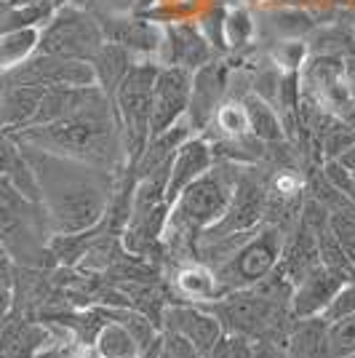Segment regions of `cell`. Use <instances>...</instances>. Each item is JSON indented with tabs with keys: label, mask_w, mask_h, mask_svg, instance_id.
Instances as JSON below:
<instances>
[{
	"label": "cell",
	"mask_w": 355,
	"mask_h": 358,
	"mask_svg": "<svg viewBox=\"0 0 355 358\" xmlns=\"http://www.w3.org/2000/svg\"><path fill=\"white\" fill-rule=\"evenodd\" d=\"M38 38H41L38 27H24V30L0 35V73H8L30 59L38 51Z\"/></svg>",
	"instance_id": "20"
},
{
	"label": "cell",
	"mask_w": 355,
	"mask_h": 358,
	"mask_svg": "<svg viewBox=\"0 0 355 358\" xmlns=\"http://www.w3.org/2000/svg\"><path fill=\"white\" fill-rule=\"evenodd\" d=\"M334 161H337L340 166H345L350 174H355V142L347 150H342V152L337 155V158H334Z\"/></svg>",
	"instance_id": "35"
},
{
	"label": "cell",
	"mask_w": 355,
	"mask_h": 358,
	"mask_svg": "<svg viewBox=\"0 0 355 358\" xmlns=\"http://www.w3.org/2000/svg\"><path fill=\"white\" fill-rule=\"evenodd\" d=\"M102 32L107 43H118L129 51H155L163 45V32L142 19L126 16H102Z\"/></svg>",
	"instance_id": "15"
},
{
	"label": "cell",
	"mask_w": 355,
	"mask_h": 358,
	"mask_svg": "<svg viewBox=\"0 0 355 358\" xmlns=\"http://www.w3.org/2000/svg\"><path fill=\"white\" fill-rule=\"evenodd\" d=\"M353 131H355V120H353Z\"/></svg>",
	"instance_id": "40"
},
{
	"label": "cell",
	"mask_w": 355,
	"mask_h": 358,
	"mask_svg": "<svg viewBox=\"0 0 355 358\" xmlns=\"http://www.w3.org/2000/svg\"><path fill=\"white\" fill-rule=\"evenodd\" d=\"M227 94V64L208 62L201 70L193 73V91H190V105H187V126L190 131H203L214 118L217 107L222 105Z\"/></svg>",
	"instance_id": "12"
},
{
	"label": "cell",
	"mask_w": 355,
	"mask_h": 358,
	"mask_svg": "<svg viewBox=\"0 0 355 358\" xmlns=\"http://www.w3.org/2000/svg\"><path fill=\"white\" fill-rule=\"evenodd\" d=\"M355 313V275L350 281H345L342 289L334 294V299L328 302V308L324 310V318L331 324V321H337V318H345V315Z\"/></svg>",
	"instance_id": "28"
},
{
	"label": "cell",
	"mask_w": 355,
	"mask_h": 358,
	"mask_svg": "<svg viewBox=\"0 0 355 358\" xmlns=\"http://www.w3.org/2000/svg\"><path fill=\"white\" fill-rule=\"evenodd\" d=\"M35 358H102L99 356V350L94 348L91 343H80L78 337H67V340H51V343L41 348Z\"/></svg>",
	"instance_id": "27"
},
{
	"label": "cell",
	"mask_w": 355,
	"mask_h": 358,
	"mask_svg": "<svg viewBox=\"0 0 355 358\" xmlns=\"http://www.w3.org/2000/svg\"><path fill=\"white\" fill-rule=\"evenodd\" d=\"M152 0H136V11H142V8H147Z\"/></svg>",
	"instance_id": "37"
},
{
	"label": "cell",
	"mask_w": 355,
	"mask_h": 358,
	"mask_svg": "<svg viewBox=\"0 0 355 358\" xmlns=\"http://www.w3.org/2000/svg\"><path fill=\"white\" fill-rule=\"evenodd\" d=\"M161 348L168 358H203L190 340H184L182 334L168 331V329H161Z\"/></svg>",
	"instance_id": "31"
},
{
	"label": "cell",
	"mask_w": 355,
	"mask_h": 358,
	"mask_svg": "<svg viewBox=\"0 0 355 358\" xmlns=\"http://www.w3.org/2000/svg\"><path fill=\"white\" fill-rule=\"evenodd\" d=\"M214 166V150L211 142L203 136H187L179 150L174 152L171 161V174H168V187H166V203L171 206L177 201V195L201 174H206Z\"/></svg>",
	"instance_id": "14"
},
{
	"label": "cell",
	"mask_w": 355,
	"mask_h": 358,
	"mask_svg": "<svg viewBox=\"0 0 355 358\" xmlns=\"http://www.w3.org/2000/svg\"><path fill=\"white\" fill-rule=\"evenodd\" d=\"M190 91H193V73L168 64L158 67L155 86H152V113H150V139L168 131L179 120L187 115L190 105Z\"/></svg>",
	"instance_id": "9"
},
{
	"label": "cell",
	"mask_w": 355,
	"mask_h": 358,
	"mask_svg": "<svg viewBox=\"0 0 355 358\" xmlns=\"http://www.w3.org/2000/svg\"><path fill=\"white\" fill-rule=\"evenodd\" d=\"M286 243V233L278 222H267L252 233L236 236V243L224 252V257L211 265V273L219 286V297L227 292L249 289L262 281L267 273L278 268Z\"/></svg>",
	"instance_id": "5"
},
{
	"label": "cell",
	"mask_w": 355,
	"mask_h": 358,
	"mask_svg": "<svg viewBox=\"0 0 355 358\" xmlns=\"http://www.w3.org/2000/svg\"><path fill=\"white\" fill-rule=\"evenodd\" d=\"M328 224H331L337 241L342 243L347 259L355 265V203L353 201H350L347 206H340V209L328 211Z\"/></svg>",
	"instance_id": "25"
},
{
	"label": "cell",
	"mask_w": 355,
	"mask_h": 358,
	"mask_svg": "<svg viewBox=\"0 0 355 358\" xmlns=\"http://www.w3.org/2000/svg\"><path fill=\"white\" fill-rule=\"evenodd\" d=\"M161 321V329L177 331L184 340H190L203 358L211 356L214 345L224 337V329L217 321V315L211 313L206 305H198V302H168V305H163Z\"/></svg>",
	"instance_id": "10"
},
{
	"label": "cell",
	"mask_w": 355,
	"mask_h": 358,
	"mask_svg": "<svg viewBox=\"0 0 355 358\" xmlns=\"http://www.w3.org/2000/svg\"><path fill=\"white\" fill-rule=\"evenodd\" d=\"M91 64H94L99 89L113 99L115 89L120 86V80L131 70V51L118 43H104L99 48V54L91 59Z\"/></svg>",
	"instance_id": "18"
},
{
	"label": "cell",
	"mask_w": 355,
	"mask_h": 358,
	"mask_svg": "<svg viewBox=\"0 0 355 358\" xmlns=\"http://www.w3.org/2000/svg\"><path fill=\"white\" fill-rule=\"evenodd\" d=\"M177 286L179 292L190 302H211V299L219 297V286H217V278L211 268H201V265H187L177 273Z\"/></svg>",
	"instance_id": "22"
},
{
	"label": "cell",
	"mask_w": 355,
	"mask_h": 358,
	"mask_svg": "<svg viewBox=\"0 0 355 358\" xmlns=\"http://www.w3.org/2000/svg\"><path fill=\"white\" fill-rule=\"evenodd\" d=\"M166 41L171 48V64H179L190 73L201 70L211 59V45L195 24H171L166 30Z\"/></svg>",
	"instance_id": "16"
},
{
	"label": "cell",
	"mask_w": 355,
	"mask_h": 358,
	"mask_svg": "<svg viewBox=\"0 0 355 358\" xmlns=\"http://www.w3.org/2000/svg\"><path fill=\"white\" fill-rule=\"evenodd\" d=\"M252 35V19L243 11H233L224 14V43L230 45H243Z\"/></svg>",
	"instance_id": "30"
},
{
	"label": "cell",
	"mask_w": 355,
	"mask_h": 358,
	"mask_svg": "<svg viewBox=\"0 0 355 358\" xmlns=\"http://www.w3.org/2000/svg\"><path fill=\"white\" fill-rule=\"evenodd\" d=\"M0 134H6V123H3V113H0Z\"/></svg>",
	"instance_id": "38"
},
{
	"label": "cell",
	"mask_w": 355,
	"mask_h": 358,
	"mask_svg": "<svg viewBox=\"0 0 355 358\" xmlns=\"http://www.w3.org/2000/svg\"><path fill=\"white\" fill-rule=\"evenodd\" d=\"M43 86H6L0 94V113L6 123V134L19 131L24 126H30L38 105L43 99Z\"/></svg>",
	"instance_id": "17"
},
{
	"label": "cell",
	"mask_w": 355,
	"mask_h": 358,
	"mask_svg": "<svg viewBox=\"0 0 355 358\" xmlns=\"http://www.w3.org/2000/svg\"><path fill=\"white\" fill-rule=\"evenodd\" d=\"M104 43L107 41H104L102 24L94 16L75 6H61L51 14L48 24L41 30L35 54L91 62Z\"/></svg>",
	"instance_id": "7"
},
{
	"label": "cell",
	"mask_w": 355,
	"mask_h": 358,
	"mask_svg": "<svg viewBox=\"0 0 355 358\" xmlns=\"http://www.w3.org/2000/svg\"><path fill=\"white\" fill-rule=\"evenodd\" d=\"M104 11L110 16H123L129 11H136V0H102Z\"/></svg>",
	"instance_id": "32"
},
{
	"label": "cell",
	"mask_w": 355,
	"mask_h": 358,
	"mask_svg": "<svg viewBox=\"0 0 355 358\" xmlns=\"http://www.w3.org/2000/svg\"><path fill=\"white\" fill-rule=\"evenodd\" d=\"M94 348L99 350L102 358H142V348L133 340L126 329L115 324V321H104L96 337H94Z\"/></svg>",
	"instance_id": "21"
},
{
	"label": "cell",
	"mask_w": 355,
	"mask_h": 358,
	"mask_svg": "<svg viewBox=\"0 0 355 358\" xmlns=\"http://www.w3.org/2000/svg\"><path fill=\"white\" fill-rule=\"evenodd\" d=\"M243 107H246V115H249V134H254L259 142H265V145L286 142L283 120L278 115V110L270 105V102H265L256 94H249L243 99Z\"/></svg>",
	"instance_id": "19"
},
{
	"label": "cell",
	"mask_w": 355,
	"mask_h": 358,
	"mask_svg": "<svg viewBox=\"0 0 355 358\" xmlns=\"http://www.w3.org/2000/svg\"><path fill=\"white\" fill-rule=\"evenodd\" d=\"M155 64H131V70L120 80L113 94V107L118 118L120 139L126 150V169H133L139 155L150 142V113H152V86H155Z\"/></svg>",
	"instance_id": "6"
},
{
	"label": "cell",
	"mask_w": 355,
	"mask_h": 358,
	"mask_svg": "<svg viewBox=\"0 0 355 358\" xmlns=\"http://www.w3.org/2000/svg\"><path fill=\"white\" fill-rule=\"evenodd\" d=\"M310 75L315 94L328 110V115L353 123L355 120V91L345 75V64L334 57H318L310 62Z\"/></svg>",
	"instance_id": "11"
},
{
	"label": "cell",
	"mask_w": 355,
	"mask_h": 358,
	"mask_svg": "<svg viewBox=\"0 0 355 358\" xmlns=\"http://www.w3.org/2000/svg\"><path fill=\"white\" fill-rule=\"evenodd\" d=\"M267 214H270V187L254 171L246 169L238 177L233 198H230L224 214L219 217V222L211 224L198 241L214 243V241L230 238V236L252 233L265 222Z\"/></svg>",
	"instance_id": "8"
},
{
	"label": "cell",
	"mask_w": 355,
	"mask_h": 358,
	"mask_svg": "<svg viewBox=\"0 0 355 358\" xmlns=\"http://www.w3.org/2000/svg\"><path fill=\"white\" fill-rule=\"evenodd\" d=\"M0 284H14V262H11V257L6 254L3 246H0Z\"/></svg>",
	"instance_id": "34"
},
{
	"label": "cell",
	"mask_w": 355,
	"mask_h": 358,
	"mask_svg": "<svg viewBox=\"0 0 355 358\" xmlns=\"http://www.w3.org/2000/svg\"><path fill=\"white\" fill-rule=\"evenodd\" d=\"M51 224L43 203L30 201L11 185V179L0 174V246L11 257L16 268H51L57 259L51 257Z\"/></svg>",
	"instance_id": "4"
},
{
	"label": "cell",
	"mask_w": 355,
	"mask_h": 358,
	"mask_svg": "<svg viewBox=\"0 0 355 358\" xmlns=\"http://www.w3.org/2000/svg\"><path fill=\"white\" fill-rule=\"evenodd\" d=\"M318 257H321V265L324 268H331L337 273H345V275H355V265L347 259V254L342 249V243L337 241L331 224L326 222L318 227Z\"/></svg>",
	"instance_id": "24"
},
{
	"label": "cell",
	"mask_w": 355,
	"mask_h": 358,
	"mask_svg": "<svg viewBox=\"0 0 355 358\" xmlns=\"http://www.w3.org/2000/svg\"><path fill=\"white\" fill-rule=\"evenodd\" d=\"M14 310V292H11V286L0 284V324L11 315Z\"/></svg>",
	"instance_id": "33"
},
{
	"label": "cell",
	"mask_w": 355,
	"mask_h": 358,
	"mask_svg": "<svg viewBox=\"0 0 355 358\" xmlns=\"http://www.w3.org/2000/svg\"><path fill=\"white\" fill-rule=\"evenodd\" d=\"M254 340L240 337V334H224L219 343L214 345L208 358H252Z\"/></svg>",
	"instance_id": "29"
},
{
	"label": "cell",
	"mask_w": 355,
	"mask_h": 358,
	"mask_svg": "<svg viewBox=\"0 0 355 358\" xmlns=\"http://www.w3.org/2000/svg\"><path fill=\"white\" fill-rule=\"evenodd\" d=\"M347 198H350V201H353V203H355V185H353V190L347 193Z\"/></svg>",
	"instance_id": "39"
},
{
	"label": "cell",
	"mask_w": 355,
	"mask_h": 358,
	"mask_svg": "<svg viewBox=\"0 0 355 358\" xmlns=\"http://www.w3.org/2000/svg\"><path fill=\"white\" fill-rule=\"evenodd\" d=\"M326 358H355V313L328 324Z\"/></svg>",
	"instance_id": "23"
},
{
	"label": "cell",
	"mask_w": 355,
	"mask_h": 358,
	"mask_svg": "<svg viewBox=\"0 0 355 358\" xmlns=\"http://www.w3.org/2000/svg\"><path fill=\"white\" fill-rule=\"evenodd\" d=\"M35 171L41 203L54 236L86 233L107 217L115 182L102 166L16 145Z\"/></svg>",
	"instance_id": "1"
},
{
	"label": "cell",
	"mask_w": 355,
	"mask_h": 358,
	"mask_svg": "<svg viewBox=\"0 0 355 358\" xmlns=\"http://www.w3.org/2000/svg\"><path fill=\"white\" fill-rule=\"evenodd\" d=\"M238 177L240 171L233 164H214L206 174L190 182L171 203L163 241H168L179 252H190L208 227L219 222L233 198Z\"/></svg>",
	"instance_id": "3"
},
{
	"label": "cell",
	"mask_w": 355,
	"mask_h": 358,
	"mask_svg": "<svg viewBox=\"0 0 355 358\" xmlns=\"http://www.w3.org/2000/svg\"><path fill=\"white\" fill-rule=\"evenodd\" d=\"M8 136L16 145H27V148L75 158L83 164L102 166L107 171L115 164L123 148L115 115H73V118L51 120L41 126H27V129L11 131Z\"/></svg>",
	"instance_id": "2"
},
{
	"label": "cell",
	"mask_w": 355,
	"mask_h": 358,
	"mask_svg": "<svg viewBox=\"0 0 355 358\" xmlns=\"http://www.w3.org/2000/svg\"><path fill=\"white\" fill-rule=\"evenodd\" d=\"M345 75H347V80H350V86L355 91V57H350V59L345 62Z\"/></svg>",
	"instance_id": "36"
},
{
	"label": "cell",
	"mask_w": 355,
	"mask_h": 358,
	"mask_svg": "<svg viewBox=\"0 0 355 358\" xmlns=\"http://www.w3.org/2000/svg\"><path fill=\"white\" fill-rule=\"evenodd\" d=\"M345 281H350V275L337 273L331 268H318L307 273L299 284H294L291 299H289V310L294 318H312V315H324L328 308V302L334 299V294L342 289Z\"/></svg>",
	"instance_id": "13"
},
{
	"label": "cell",
	"mask_w": 355,
	"mask_h": 358,
	"mask_svg": "<svg viewBox=\"0 0 355 358\" xmlns=\"http://www.w3.org/2000/svg\"><path fill=\"white\" fill-rule=\"evenodd\" d=\"M214 123L222 131V136H240L249 134V115L243 102H222L214 113Z\"/></svg>",
	"instance_id": "26"
}]
</instances>
